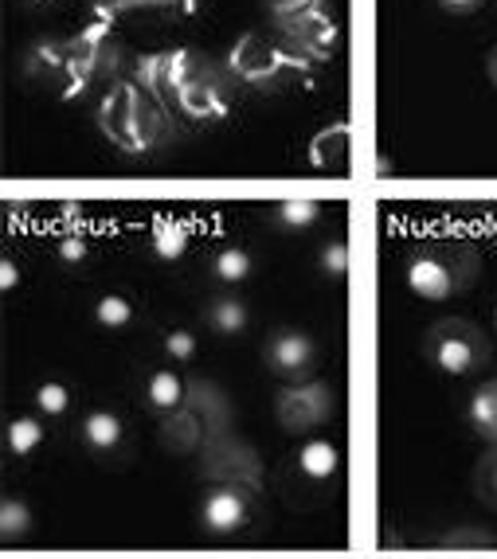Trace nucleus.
I'll list each match as a JSON object with an SVG mask.
<instances>
[{
    "instance_id": "f257e3e1",
    "label": "nucleus",
    "mask_w": 497,
    "mask_h": 559,
    "mask_svg": "<svg viewBox=\"0 0 497 559\" xmlns=\"http://www.w3.org/2000/svg\"><path fill=\"white\" fill-rule=\"evenodd\" d=\"M232 71L216 67L197 47H169L133 63V83L192 121H216L232 110Z\"/></svg>"
},
{
    "instance_id": "f03ea898",
    "label": "nucleus",
    "mask_w": 497,
    "mask_h": 559,
    "mask_svg": "<svg viewBox=\"0 0 497 559\" xmlns=\"http://www.w3.org/2000/svg\"><path fill=\"white\" fill-rule=\"evenodd\" d=\"M98 130L122 153H150L169 138L173 121L157 94H150L133 79H122L98 103Z\"/></svg>"
},
{
    "instance_id": "7ed1b4c3",
    "label": "nucleus",
    "mask_w": 497,
    "mask_h": 559,
    "mask_svg": "<svg viewBox=\"0 0 497 559\" xmlns=\"http://www.w3.org/2000/svg\"><path fill=\"white\" fill-rule=\"evenodd\" d=\"M482 259L466 239H431L407 259V286L423 301H451L478 282Z\"/></svg>"
},
{
    "instance_id": "20e7f679",
    "label": "nucleus",
    "mask_w": 497,
    "mask_h": 559,
    "mask_svg": "<svg viewBox=\"0 0 497 559\" xmlns=\"http://www.w3.org/2000/svg\"><path fill=\"white\" fill-rule=\"evenodd\" d=\"M24 79L39 91L63 98V103L79 98L94 83L75 39H39V44H32L24 51Z\"/></svg>"
},
{
    "instance_id": "39448f33",
    "label": "nucleus",
    "mask_w": 497,
    "mask_h": 559,
    "mask_svg": "<svg viewBox=\"0 0 497 559\" xmlns=\"http://www.w3.org/2000/svg\"><path fill=\"white\" fill-rule=\"evenodd\" d=\"M313 59L298 56L286 39H267V36H239L227 56V71L235 75V83L251 86H271L286 83V79L310 71Z\"/></svg>"
},
{
    "instance_id": "423d86ee",
    "label": "nucleus",
    "mask_w": 497,
    "mask_h": 559,
    "mask_svg": "<svg viewBox=\"0 0 497 559\" xmlns=\"http://www.w3.org/2000/svg\"><path fill=\"white\" fill-rule=\"evenodd\" d=\"M271 16L282 28V39L298 56L326 63L338 51V24L329 16L326 0H271Z\"/></svg>"
},
{
    "instance_id": "0eeeda50",
    "label": "nucleus",
    "mask_w": 497,
    "mask_h": 559,
    "mask_svg": "<svg viewBox=\"0 0 497 559\" xmlns=\"http://www.w3.org/2000/svg\"><path fill=\"white\" fill-rule=\"evenodd\" d=\"M423 353L442 376H474L489 364V336L474 321L442 318L423 336Z\"/></svg>"
},
{
    "instance_id": "6e6552de",
    "label": "nucleus",
    "mask_w": 497,
    "mask_h": 559,
    "mask_svg": "<svg viewBox=\"0 0 497 559\" xmlns=\"http://www.w3.org/2000/svg\"><path fill=\"white\" fill-rule=\"evenodd\" d=\"M263 497V485H247V481H212V489L200 501V524L204 532L227 540V536H239V532L251 524L255 504Z\"/></svg>"
},
{
    "instance_id": "1a4fd4ad",
    "label": "nucleus",
    "mask_w": 497,
    "mask_h": 559,
    "mask_svg": "<svg viewBox=\"0 0 497 559\" xmlns=\"http://www.w3.org/2000/svg\"><path fill=\"white\" fill-rule=\"evenodd\" d=\"M274 415H279V427L286 435H310L321 423H329L333 415V388L321 380H294L279 392L274 403Z\"/></svg>"
},
{
    "instance_id": "9d476101",
    "label": "nucleus",
    "mask_w": 497,
    "mask_h": 559,
    "mask_svg": "<svg viewBox=\"0 0 497 559\" xmlns=\"http://www.w3.org/2000/svg\"><path fill=\"white\" fill-rule=\"evenodd\" d=\"M200 469L208 481H247L263 485V457L255 454L251 442L227 435H212L200 450Z\"/></svg>"
},
{
    "instance_id": "9b49d317",
    "label": "nucleus",
    "mask_w": 497,
    "mask_h": 559,
    "mask_svg": "<svg viewBox=\"0 0 497 559\" xmlns=\"http://www.w3.org/2000/svg\"><path fill=\"white\" fill-rule=\"evenodd\" d=\"M263 364L286 383L306 380V376L313 372V364H318V341H313L310 333H301V329H291V325L274 329V333L263 341Z\"/></svg>"
},
{
    "instance_id": "f8f14e48",
    "label": "nucleus",
    "mask_w": 497,
    "mask_h": 559,
    "mask_svg": "<svg viewBox=\"0 0 497 559\" xmlns=\"http://www.w3.org/2000/svg\"><path fill=\"white\" fill-rule=\"evenodd\" d=\"M71 39H75L79 56H83L91 79H106V75H114L118 67H126V39H122V28H118L114 20H106V16L91 20V24Z\"/></svg>"
},
{
    "instance_id": "ddd939ff",
    "label": "nucleus",
    "mask_w": 497,
    "mask_h": 559,
    "mask_svg": "<svg viewBox=\"0 0 497 559\" xmlns=\"http://www.w3.org/2000/svg\"><path fill=\"white\" fill-rule=\"evenodd\" d=\"M157 442L165 454H177V457H188V454H200L208 442V430L200 423V415L192 407H177L169 415H161V427H157Z\"/></svg>"
},
{
    "instance_id": "4468645a",
    "label": "nucleus",
    "mask_w": 497,
    "mask_h": 559,
    "mask_svg": "<svg viewBox=\"0 0 497 559\" xmlns=\"http://www.w3.org/2000/svg\"><path fill=\"white\" fill-rule=\"evenodd\" d=\"M185 407H192L204 423L208 439L212 435H227L232 430V400L224 395V388H216L212 380H192L188 383Z\"/></svg>"
},
{
    "instance_id": "2eb2a0df",
    "label": "nucleus",
    "mask_w": 497,
    "mask_h": 559,
    "mask_svg": "<svg viewBox=\"0 0 497 559\" xmlns=\"http://www.w3.org/2000/svg\"><path fill=\"white\" fill-rule=\"evenodd\" d=\"M348 160H353L348 126H329L310 141V165L318 173H348Z\"/></svg>"
},
{
    "instance_id": "dca6fc26",
    "label": "nucleus",
    "mask_w": 497,
    "mask_h": 559,
    "mask_svg": "<svg viewBox=\"0 0 497 559\" xmlns=\"http://www.w3.org/2000/svg\"><path fill=\"white\" fill-rule=\"evenodd\" d=\"M133 12H161V16H192L197 0H98V16L122 24Z\"/></svg>"
},
{
    "instance_id": "f3484780",
    "label": "nucleus",
    "mask_w": 497,
    "mask_h": 559,
    "mask_svg": "<svg viewBox=\"0 0 497 559\" xmlns=\"http://www.w3.org/2000/svg\"><path fill=\"white\" fill-rule=\"evenodd\" d=\"M204 321L212 333L220 336H239L251 321V309H247L244 298H235V294H216V298L204 306Z\"/></svg>"
},
{
    "instance_id": "a211bd4d",
    "label": "nucleus",
    "mask_w": 497,
    "mask_h": 559,
    "mask_svg": "<svg viewBox=\"0 0 497 559\" xmlns=\"http://www.w3.org/2000/svg\"><path fill=\"white\" fill-rule=\"evenodd\" d=\"M466 423L474 427V435H482L486 442H497V376L474 388L466 403Z\"/></svg>"
},
{
    "instance_id": "6ab92c4d",
    "label": "nucleus",
    "mask_w": 497,
    "mask_h": 559,
    "mask_svg": "<svg viewBox=\"0 0 497 559\" xmlns=\"http://www.w3.org/2000/svg\"><path fill=\"white\" fill-rule=\"evenodd\" d=\"M122 439H126V427L114 411H91L83 419V442L94 454H110V450L122 447Z\"/></svg>"
},
{
    "instance_id": "aec40b11",
    "label": "nucleus",
    "mask_w": 497,
    "mask_h": 559,
    "mask_svg": "<svg viewBox=\"0 0 497 559\" xmlns=\"http://www.w3.org/2000/svg\"><path fill=\"white\" fill-rule=\"evenodd\" d=\"M188 224L185 219H169V215H161V219H153L150 227V251L157 254L161 262H177L180 254L188 251Z\"/></svg>"
},
{
    "instance_id": "412c9836",
    "label": "nucleus",
    "mask_w": 497,
    "mask_h": 559,
    "mask_svg": "<svg viewBox=\"0 0 497 559\" xmlns=\"http://www.w3.org/2000/svg\"><path fill=\"white\" fill-rule=\"evenodd\" d=\"M341 466L338 457V447L326 439H310L298 447V474L310 477V481H326V477H333Z\"/></svg>"
},
{
    "instance_id": "4be33fe9",
    "label": "nucleus",
    "mask_w": 497,
    "mask_h": 559,
    "mask_svg": "<svg viewBox=\"0 0 497 559\" xmlns=\"http://www.w3.org/2000/svg\"><path fill=\"white\" fill-rule=\"evenodd\" d=\"M185 395H188V383L180 380L177 372H153L150 376V388H145V400H150V407L157 411V415H169V411L185 407Z\"/></svg>"
},
{
    "instance_id": "5701e85b",
    "label": "nucleus",
    "mask_w": 497,
    "mask_h": 559,
    "mask_svg": "<svg viewBox=\"0 0 497 559\" xmlns=\"http://www.w3.org/2000/svg\"><path fill=\"white\" fill-rule=\"evenodd\" d=\"M474 497L497 513V442H489L486 454H482L478 466H474Z\"/></svg>"
},
{
    "instance_id": "b1692460",
    "label": "nucleus",
    "mask_w": 497,
    "mask_h": 559,
    "mask_svg": "<svg viewBox=\"0 0 497 559\" xmlns=\"http://www.w3.org/2000/svg\"><path fill=\"white\" fill-rule=\"evenodd\" d=\"M212 274H216V282H224V286H239V282L251 274V254H247L244 247H224V251L212 259Z\"/></svg>"
},
{
    "instance_id": "393cba45",
    "label": "nucleus",
    "mask_w": 497,
    "mask_h": 559,
    "mask_svg": "<svg viewBox=\"0 0 497 559\" xmlns=\"http://www.w3.org/2000/svg\"><path fill=\"white\" fill-rule=\"evenodd\" d=\"M39 442H44V427H39V419H32V415H20V419L9 423V454L12 457L36 454Z\"/></svg>"
},
{
    "instance_id": "a878e982",
    "label": "nucleus",
    "mask_w": 497,
    "mask_h": 559,
    "mask_svg": "<svg viewBox=\"0 0 497 559\" xmlns=\"http://www.w3.org/2000/svg\"><path fill=\"white\" fill-rule=\"evenodd\" d=\"M32 528V513H28V504L16 501V497H9V501L0 504V536L4 540H20V536H28Z\"/></svg>"
},
{
    "instance_id": "bb28decb",
    "label": "nucleus",
    "mask_w": 497,
    "mask_h": 559,
    "mask_svg": "<svg viewBox=\"0 0 497 559\" xmlns=\"http://www.w3.org/2000/svg\"><path fill=\"white\" fill-rule=\"evenodd\" d=\"M318 215H321V204H313V200H286V204L274 207V219H279L286 231H301V227H310Z\"/></svg>"
},
{
    "instance_id": "cd10ccee",
    "label": "nucleus",
    "mask_w": 497,
    "mask_h": 559,
    "mask_svg": "<svg viewBox=\"0 0 497 559\" xmlns=\"http://www.w3.org/2000/svg\"><path fill=\"white\" fill-rule=\"evenodd\" d=\"M36 411H44V415H51V419L67 415V411H71V392H67V383H59V380L39 383L36 388Z\"/></svg>"
},
{
    "instance_id": "c85d7f7f",
    "label": "nucleus",
    "mask_w": 497,
    "mask_h": 559,
    "mask_svg": "<svg viewBox=\"0 0 497 559\" xmlns=\"http://www.w3.org/2000/svg\"><path fill=\"white\" fill-rule=\"evenodd\" d=\"M94 318H98L103 329H126L133 321V306L126 298H118V294H106V298L94 306Z\"/></svg>"
},
{
    "instance_id": "c756f323",
    "label": "nucleus",
    "mask_w": 497,
    "mask_h": 559,
    "mask_svg": "<svg viewBox=\"0 0 497 559\" xmlns=\"http://www.w3.org/2000/svg\"><path fill=\"white\" fill-rule=\"evenodd\" d=\"M51 251H56V259L67 262V266H79V262H86V254H91V242L79 231H63V235H56Z\"/></svg>"
},
{
    "instance_id": "7c9ffc66",
    "label": "nucleus",
    "mask_w": 497,
    "mask_h": 559,
    "mask_svg": "<svg viewBox=\"0 0 497 559\" xmlns=\"http://www.w3.org/2000/svg\"><path fill=\"white\" fill-rule=\"evenodd\" d=\"M321 271L329 278H345L348 274V242L338 239V242H326V251H321Z\"/></svg>"
},
{
    "instance_id": "2f4dec72",
    "label": "nucleus",
    "mask_w": 497,
    "mask_h": 559,
    "mask_svg": "<svg viewBox=\"0 0 497 559\" xmlns=\"http://www.w3.org/2000/svg\"><path fill=\"white\" fill-rule=\"evenodd\" d=\"M165 353H169V360H192L197 356V336L188 333V329H173L169 336H165Z\"/></svg>"
},
{
    "instance_id": "473e14b6",
    "label": "nucleus",
    "mask_w": 497,
    "mask_h": 559,
    "mask_svg": "<svg viewBox=\"0 0 497 559\" xmlns=\"http://www.w3.org/2000/svg\"><path fill=\"white\" fill-rule=\"evenodd\" d=\"M494 544L489 532H451L447 540H439V548H494Z\"/></svg>"
},
{
    "instance_id": "72a5a7b5",
    "label": "nucleus",
    "mask_w": 497,
    "mask_h": 559,
    "mask_svg": "<svg viewBox=\"0 0 497 559\" xmlns=\"http://www.w3.org/2000/svg\"><path fill=\"white\" fill-rule=\"evenodd\" d=\"M482 4H486V0H439V9L451 12V16H474Z\"/></svg>"
},
{
    "instance_id": "f704fd0d",
    "label": "nucleus",
    "mask_w": 497,
    "mask_h": 559,
    "mask_svg": "<svg viewBox=\"0 0 497 559\" xmlns=\"http://www.w3.org/2000/svg\"><path fill=\"white\" fill-rule=\"evenodd\" d=\"M486 75H489V83L497 86V44L489 47V56H486Z\"/></svg>"
},
{
    "instance_id": "c9c22d12",
    "label": "nucleus",
    "mask_w": 497,
    "mask_h": 559,
    "mask_svg": "<svg viewBox=\"0 0 497 559\" xmlns=\"http://www.w3.org/2000/svg\"><path fill=\"white\" fill-rule=\"evenodd\" d=\"M12 286H16V266L4 262V289H12Z\"/></svg>"
},
{
    "instance_id": "e433bc0d",
    "label": "nucleus",
    "mask_w": 497,
    "mask_h": 559,
    "mask_svg": "<svg viewBox=\"0 0 497 559\" xmlns=\"http://www.w3.org/2000/svg\"><path fill=\"white\" fill-rule=\"evenodd\" d=\"M494 329H497V306H494Z\"/></svg>"
},
{
    "instance_id": "4c0bfd02",
    "label": "nucleus",
    "mask_w": 497,
    "mask_h": 559,
    "mask_svg": "<svg viewBox=\"0 0 497 559\" xmlns=\"http://www.w3.org/2000/svg\"><path fill=\"white\" fill-rule=\"evenodd\" d=\"M494 231H497V224H494Z\"/></svg>"
}]
</instances>
